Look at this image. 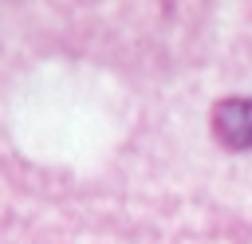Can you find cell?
Instances as JSON below:
<instances>
[{"label": "cell", "mask_w": 252, "mask_h": 244, "mask_svg": "<svg viewBox=\"0 0 252 244\" xmlns=\"http://www.w3.org/2000/svg\"><path fill=\"white\" fill-rule=\"evenodd\" d=\"M213 134L232 146V150H248L252 146V98H224L213 110Z\"/></svg>", "instance_id": "cell-1"}]
</instances>
